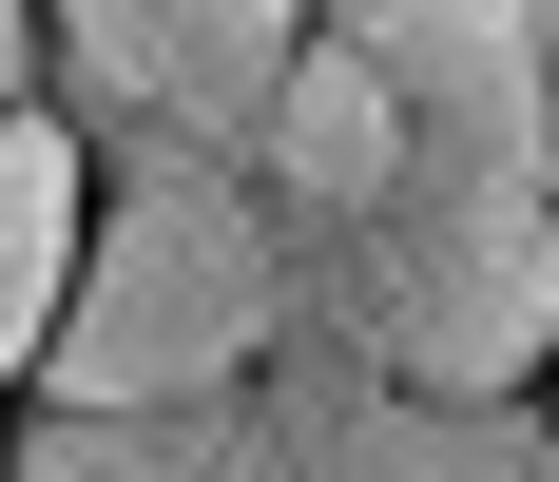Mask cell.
Returning <instances> with one entry per match:
<instances>
[{
  "instance_id": "cell-1",
  "label": "cell",
  "mask_w": 559,
  "mask_h": 482,
  "mask_svg": "<svg viewBox=\"0 0 559 482\" xmlns=\"http://www.w3.org/2000/svg\"><path fill=\"white\" fill-rule=\"evenodd\" d=\"M289 348V232L251 155L193 136H97V213H78V290L20 405H231Z\"/></svg>"
},
{
  "instance_id": "cell-2",
  "label": "cell",
  "mask_w": 559,
  "mask_h": 482,
  "mask_svg": "<svg viewBox=\"0 0 559 482\" xmlns=\"http://www.w3.org/2000/svg\"><path fill=\"white\" fill-rule=\"evenodd\" d=\"M289 328H329L347 367L425 386V405H540V367H559V193H483V174L405 155L386 193L289 232Z\"/></svg>"
},
{
  "instance_id": "cell-3",
  "label": "cell",
  "mask_w": 559,
  "mask_h": 482,
  "mask_svg": "<svg viewBox=\"0 0 559 482\" xmlns=\"http://www.w3.org/2000/svg\"><path fill=\"white\" fill-rule=\"evenodd\" d=\"M309 58V0H39V97L78 136H193L251 155Z\"/></svg>"
},
{
  "instance_id": "cell-4",
  "label": "cell",
  "mask_w": 559,
  "mask_h": 482,
  "mask_svg": "<svg viewBox=\"0 0 559 482\" xmlns=\"http://www.w3.org/2000/svg\"><path fill=\"white\" fill-rule=\"evenodd\" d=\"M309 39L386 78V116L425 136V174L559 193V136H540V0H309Z\"/></svg>"
},
{
  "instance_id": "cell-5",
  "label": "cell",
  "mask_w": 559,
  "mask_h": 482,
  "mask_svg": "<svg viewBox=\"0 0 559 482\" xmlns=\"http://www.w3.org/2000/svg\"><path fill=\"white\" fill-rule=\"evenodd\" d=\"M251 386L289 405V463H309V482H559L540 405H425V386L347 367L329 328H289Z\"/></svg>"
},
{
  "instance_id": "cell-6",
  "label": "cell",
  "mask_w": 559,
  "mask_h": 482,
  "mask_svg": "<svg viewBox=\"0 0 559 482\" xmlns=\"http://www.w3.org/2000/svg\"><path fill=\"white\" fill-rule=\"evenodd\" d=\"M0 482H309V463L271 386H231V405H0Z\"/></svg>"
},
{
  "instance_id": "cell-7",
  "label": "cell",
  "mask_w": 559,
  "mask_h": 482,
  "mask_svg": "<svg viewBox=\"0 0 559 482\" xmlns=\"http://www.w3.org/2000/svg\"><path fill=\"white\" fill-rule=\"evenodd\" d=\"M78 213H97V136H78L58 97H20V116H0V405H20V386H39V348H58Z\"/></svg>"
},
{
  "instance_id": "cell-8",
  "label": "cell",
  "mask_w": 559,
  "mask_h": 482,
  "mask_svg": "<svg viewBox=\"0 0 559 482\" xmlns=\"http://www.w3.org/2000/svg\"><path fill=\"white\" fill-rule=\"evenodd\" d=\"M540 425H559V367H540Z\"/></svg>"
},
{
  "instance_id": "cell-9",
  "label": "cell",
  "mask_w": 559,
  "mask_h": 482,
  "mask_svg": "<svg viewBox=\"0 0 559 482\" xmlns=\"http://www.w3.org/2000/svg\"><path fill=\"white\" fill-rule=\"evenodd\" d=\"M540 444H559V425H540Z\"/></svg>"
}]
</instances>
